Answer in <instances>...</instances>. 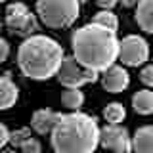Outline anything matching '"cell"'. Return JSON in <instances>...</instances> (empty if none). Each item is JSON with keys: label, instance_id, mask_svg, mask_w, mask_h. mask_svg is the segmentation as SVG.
<instances>
[{"label": "cell", "instance_id": "obj_1", "mask_svg": "<svg viewBox=\"0 0 153 153\" xmlns=\"http://www.w3.org/2000/svg\"><path fill=\"white\" fill-rule=\"evenodd\" d=\"M119 48L121 40L117 38V31L105 29L94 21L79 27L71 35V50L76 61L98 73L115 65L119 59Z\"/></svg>", "mask_w": 153, "mask_h": 153}, {"label": "cell", "instance_id": "obj_2", "mask_svg": "<svg viewBox=\"0 0 153 153\" xmlns=\"http://www.w3.org/2000/svg\"><path fill=\"white\" fill-rule=\"evenodd\" d=\"M98 121L80 111L59 115L52 130V147L56 153H94L100 146Z\"/></svg>", "mask_w": 153, "mask_h": 153}, {"label": "cell", "instance_id": "obj_3", "mask_svg": "<svg viewBox=\"0 0 153 153\" xmlns=\"http://www.w3.org/2000/svg\"><path fill=\"white\" fill-rule=\"evenodd\" d=\"M63 48L46 35H33L21 42L17 50V65L21 73L33 80H48L56 76L63 61Z\"/></svg>", "mask_w": 153, "mask_h": 153}, {"label": "cell", "instance_id": "obj_4", "mask_svg": "<svg viewBox=\"0 0 153 153\" xmlns=\"http://www.w3.org/2000/svg\"><path fill=\"white\" fill-rule=\"evenodd\" d=\"M36 16L50 29L71 27L80 16L79 0H36Z\"/></svg>", "mask_w": 153, "mask_h": 153}, {"label": "cell", "instance_id": "obj_5", "mask_svg": "<svg viewBox=\"0 0 153 153\" xmlns=\"http://www.w3.org/2000/svg\"><path fill=\"white\" fill-rule=\"evenodd\" d=\"M56 76L59 80V84H63L65 88H82L84 84L96 82L100 73L84 67L80 61H76L75 56H65Z\"/></svg>", "mask_w": 153, "mask_h": 153}, {"label": "cell", "instance_id": "obj_6", "mask_svg": "<svg viewBox=\"0 0 153 153\" xmlns=\"http://www.w3.org/2000/svg\"><path fill=\"white\" fill-rule=\"evenodd\" d=\"M119 59L128 67H140L149 59V44L140 35H128L121 40Z\"/></svg>", "mask_w": 153, "mask_h": 153}, {"label": "cell", "instance_id": "obj_7", "mask_svg": "<svg viewBox=\"0 0 153 153\" xmlns=\"http://www.w3.org/2000/svg\"><path fill=\"white\" fill-rule=\"evenodd\" d=\"M100 143L105 149H113L115 153H130L132 138L128 136V130L121 124H107L100 130Z\"/></svg>", "mask_w": 153, "mask_h": 153}, {"label": "cell", "instance_id": "obj_8", "mask_svg": "<svg viewBox=\"0 0 153 153\" xmlns=\"http://www.w3.org/2000/svg\"><path fill=\"white\" fill-rule=\"evenodd\" d=\"M102 84H103V88L111 94L123 92V90H126L128 84H130L128 71L121 65H111L109 69H105L102 73Z\"/></svg>", "mask_w": 153, "mask_h": 153}, {"label": "cell", "instance_id": "obj_9", "mask_svg": "<svg viewBox=\"0 0 153 153\" xmlns=\"http://www.w3.org/2000/svg\"><path fill=\"white\" fill-rule=\"evenodd\" d=\"M57 119H59V115L54 113L52 109H38V111L33 113V119H31V126L33 130L36 134H40V136H44V134H52L54 130Z\"/></svg>", "mask_w": 153, "mask_h": 153}, {"label": "cell", "instance_id": "obj_10", "mask_svg": "<svg viewBox=\"0 0 153 153\" xmlns=\"http://www.w3.org/2000/svg\"><path fill=\"white\" fill-rule=\"evenodd\" d=\"M29 16H31V12H29V8L23 2L8 4V8H6V25L12 29L13 33H17L19 29L25 25Z\"/></svg>", "mask_w": 153, "mask_h": 153}, {"label": "cell", "instance_id": "obj_11", "mask_svg": "<svg viewBox=\"0 0 153 153\" xmlns=\"http://www.w3.org/2000/svg\"><path fill=\"white\" fill-rule=\"evenodd\" d=\"M19 98V90L13 84V80L10 79V75L0 76V111L13 107Z\"/></svg>", "mask_w": 153, "mask_h": 153}, {"label": "cell", "instance_id": "obj_12", "mask_svg": "<svg viewBox=\"0 0 153 153\" xmlns=\"http://www.w3.org/2000/svg\"><path fill=\"white\" fill-rule=\"evenodd\" d=\"M132 149L134 153H153V126L151 124L140 126L134 132Z\"/></svg>", "mask_w": 153, "mask_h": 153}, {"label": "cell", "instance_id": "obj_13", "mask_svg": "<svg viewBox=\"0 0 153 153\" xmlns=\"http://www.w3.org/2000/svg\"><path fill=\"white\" fill-rule=\"evenodd\" d=\"M134 19L142 31H146L147 35H153V0H140L136 6Z\"/></svg>", "mask_w": 153, "mask_h": 153}, {"label": "cell", "instance_id": "obj_14", "mask_svg": "<svg viewBox=\"0 0 153 153\" xmlns=\"http://www.w3.org/2000/svg\"><path fill=\"white\" fill-rule=\"evenodd\" d=\"M132 107L140 115L153 113V90H138L132 96Z\"/></svg>", "mask_w": 153, "mask_h": 153}, {"label": "cell", "instance_id": "obj_15", "mask_svg": "<svg viewBox=\"0 0 153 153\" xmlns=\"http://www.w3.org/2000/svg\"><path fill=\"white\" fill-rule=\"evenodd\" d=\"M61 103L69 111H79L84 103V94L80 92V88H67L61 96Z\"/></svg>", "mask_w": 153, "mask_h": 153}, {"label": "cell", "instance_id": "obj_16", "mask_svg": "<svg viewBox=\"0 0 153 153\" xmlns=\"http://www.w3.org/2000/svg\"><path fill=\"white\" fill-rule=\"evenodd\" d=\"M126 117V109H124L123 103L119 102H111L105 105L103 109V119L107 121V124H121Z\"/></svg>", "mask_w": 153, "mask_h": 153}, {"label": "cell", "instance_id": "obj_17", "mask_svg": "<svg viewBox=\"0 0 153 153\" xmlns=\"http://www.w3.org/2000/svg\"><path fill=\"white\" fill-rule=\"evenodd\" d=\"M94 23H98V25H102L105 29H111V31H117L119 29V19L111 10H102V12H98L94 16Z\"/></svg>", "mask_w": 153, "mask_h": 153}, {"label": "cell", "instance_id": "obj_18", "mask_svg": "<svg viewBox=\"0 0 153 153\" xmlns=\"http://www.w3.org/2000/svg\"><path fill=\"white\" fill-rule=\"evenodd\" d=\"M29 138H31V130L29 128H17V130L10 132V143L13 147H21Z\"/></svg>", "mask_w": 153, "mask_h": 153}, {"label": "cell", "instance_id": "obj_19", "mask_svg": "<svg viewBox=\"0 0 153 153\" xmlns=\"http://www.w3.org/2000/svg\"><path fill=\"white\" fill-rule=\"evenodd\" d=\"M36 31H38V19H36V16H33V13H31L29 19L25 21V25L17 31V35H21V36H33V35H36Z\"/></svg>", "mask_w": 153, "mask_h": 153}, {"label": "cell", "instance_id": "obj_20", "mask_svg": "<svg viewBox=\"0 0 153 153\" xmlns=\"http://www.w3.org/2000/svg\"><path fill=\"white\" fill-rule=\"evenodd\" d=\"M19 149H21V153H40L42 147H40V142H38V140H35V138H29V140L23 143Z\"/></svg>", "mask_w": 153, "mask_h": 153}, {"label": "cell", "instance_id": "obj_21", "mask_svg": "<svg viewBox=\"0 0 153 153\" xmlns=\"http://www.w3.org/2000/svg\"><path fill=\"white\" fill-rule=\"evenodd\" d=\"M140 80L146 86H153V65H146L140 71Z\"/></svg>", "mask_w": 153, "mask_h": 153}, {"label": "cell", "instance_id": "obj_22", "mask_svg": "<svg viewBox=\"0 0 153 153\" xmlns=\"http://www.w3.org/2000/svg\"><path fill=\"white\" fill-rule=\"evenodd\" d=\"M8 56H10V44H8V40H4L0 36V63H4L8 59Z\"/></svg>", "mask_w": 153, "mask_h": 153}, {"label": "cell", "instance_id": "obj_23", "mask_svg": "<svg viewBox=\"0 0 153 153\" xmlns=\"http://www.w3.org/2000/svg\"><path fill=\"white\" fill-rule=\"evenodd\" d=\"M8 142H10V130L4 126L2 123H0V149H2V147L6 146Z\"/></svg>", "mask_w": 153, "mask_h": 153}, {"label": "cell", "instance_id": "obj_24", "mask_svg": "<svg viewBox=\"0 0 153 153\" xmlns=\"http://www.w3.org/2000/svg\"><path fill=\"white\" fill-rule=\"evenodd\" d=\"M96 4H98L102 10H113L115 6H117V2L119 0H94Z\"/></svg>", "mask_w": 153, "mask_h": 153}, {"label": "cell", "instance_id": "obj_25", "mask_svg": "<svg viewBox=\"0 0 153 153\" xmlns=\"http://www.w3.org/2000/svg\"><path fill=\"white\" fill-rule=\"evenodd\" d=\"M119 2H121L124 8H132V6H138L140 0H119Z\"/></svg>", "mask_w": 153, "mask_h": 153}, {"label": "cell", "instance_id": "obj_26", "mask_svg": "<svg viewBox=\"0 0 153 153\" xmlns=\"http://www.w3.org/2000/svg\"><path fill=\"white\" fill-rule=\"evenodd\" d=\"M0 153H16V149H2Z\"/></svg>", "mask_w": 153, "mask_h": 153}, {"label": "cell", "instance_id": "obj_27", "mask_svg": "<svg viewBox=\"0 0 153 153\" xmlns=\"http://www.w3.org/2000/svg\"><path fill=\"white\" fill-rule=\"evenodd\" d=\"M2 27H4V21H2V19H0V31H2Z\"/></svg>", "mask_w": 153, "mask_h": 153}, {"label": "cell", "instance_id": "obj_28", "mask_svg": "<svg viewBox=\"0 0 153 153\" xmlns=\"http://www.w3.org/2000/svg\"><path fill=\"white\" fill-rule=\"evenodd\" d=\"M79 2H88V0H79Z\"/></svg>", "mask_w": 153, "mask_h": 153}, {"label": "cell", "instance_id": "obj_29", "mask_svg": "<svg viewBox=\"0 0 153 153\" xmlns=\"http://www.w3.org/2000/svg\"><path fill=\"white\" fill-rule=\"evenodd\" d=\"M2 2H6V0H0V4H2Z\"/></svg>", "mask_w": 153, "mask_h": 153}]
</instances>
